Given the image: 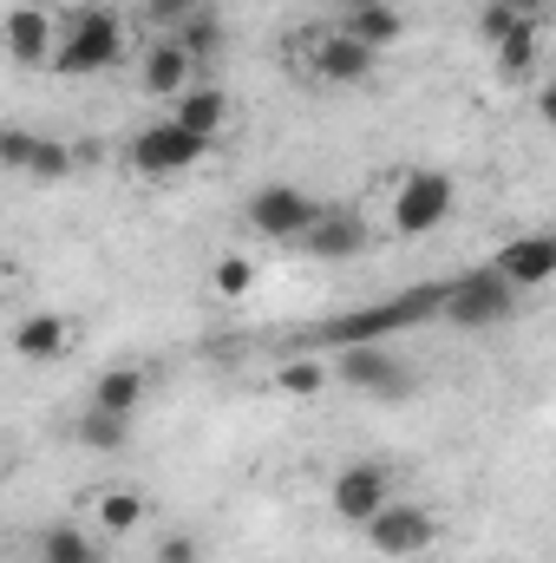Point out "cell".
Returning a JSON list of instances; mask_svg holds the SVG:
<instances>
[{"label":"cell","instance_id":"1","mask_svg":"<svg viewBox=\"0 0 556 563\" xmlns=\"http://www.w3.org/2000/svg\"><path fill=\"white\" fill-rule=\"evenodd\" d=\"M288 66H294V79H314V86H367L380 73V53L327 20V26H301L288 40Z\"/></svg>","mask_w":556,"mask_h":563},{"label":"cell","instance_id":"2","mask_svg":"<svg viewBox=\"0 0 556 563\" xmlns=\"http://www.w3.org/2000/svg\"><path fill=\"white\" fill-rule=\"evenodd\" d=\"M119 59H125V20L105 0L73 7L66 33H59V53H53V73L59 79H92V73H112Z\"/></svg>","mask_w":556,"mask_h":563},{"label":"cell","instance_id":"3","mask_svg":"<svg viewBox=\"0 0 556 563\" xmlns=\"http://www.w3.org/2000/svg\"><path fill=\"white\" fill-rule=\"evenodd\" d=\"M511 308H518V288L498 276L491 263L485 269H465V276L438 282V314L452 321V328H498V321H511Z\"/></svg>","mask_w":556,"mask_h":563},{"label":"cell","instance_id":"4","mask_svg":"<svg viewBox=\"0 0 556 563\" xmlns=\"http://www.w3.org/2000/svg\"><path fill=\"white\" fill-rule=\"evenodd\" d=\"M203 157H210V139H197L177 119H157V125H144L138 139L125 144V164H132V177H144V184H170V177L197 170Z\"/></svg>","mask_w":556,"mask_h":563},{"label":"cell","instance_id":"5","mask_svg":"<svg viewBox=\"0 0 556 563\" xmlns=\"http://www.w3.org/2000/svg\"><path fill=\"white\" fill-rule=\"evenodd\" d=\"M360 538H367L374 558H387V563L425 558V551L438 544V511H425L413 498H393V505H380V511L360 525Z\"/></svg>","mask_w":556,"mask_h":563},{"label":"cell","instance_id":"6","mask_svg":"<svg viewBox=\"0 0 556 563\" xmlns=\"http://www.w3.org/2000/svg\"><path fill=\"white\" fill-rule=\"evenodd\" d=\"M321 210H327V203H314L301 184H263V190L243 203V217H249V230H256L263 243H301V236L321 223Z\"/></svg>","mask_w":556,"mask_h":563},{"label":"cell","instance_id":"7","mask_svg":"<svg viewBox=\"0 0 556 563\" xmlns=\"http://www.w3.org/2000/svg\"><path fill=\"white\" fill-rule=\"evenodd\" d=\"M452 210H458V184H452L445 170H407L400 190H393L387 223H393V236H425V230H438Z\"/></svg>","mask_w":556,"mask_h":563},{"label":"cell","instance_id":"8","mask_svg":"<svg viewBox=\"0 0 556 563\" xmlns=\"http://www.w3.org/2000/svg\"><path fill=\"white\" fill-rule=\"evenodd\" d=\"M190 86H203V66L197 53L177 40V33H151V46L138 53V92L157 106H177Z\"/></svg>","mask_w":556,"mask_h":563},{"label":"cell","instance_id":"9","mask_svg":"<svg viewBox=\"0 0 556 563\" xmlns=\"http://www.w3.org/2000/svg\"><path fill=\"white\" fill-rule=\"evenodd\" d=\"M380 505H393V472L380 459H354V465H341L327 478V511L341 525H367Z\"/></svg>","mask_w":556,"mask_h":563},{"label":"cell","instance_id":"10","mask_svg":"<svg viewBox=\"0 0 556 563\" xmlns=\"http://www.w3.org/2000/svg\"><path fill=\"white\" fill-rule=\"evenodd\" d=\"M59 33H66V13H53L40 0H20L7 13V53H13V66H53Z\"/></svg>","mask_w":556,"mask_h":563},{"label":"cell","instance_id":"11","mask_svg":"<svg viewBox=\"0 0 556 563\" xmlns=\"http://www.w3.org/2000/svg\"><path fill=\"white\" fill-rule=\"evenodd\" d=\"M79 347V321L59 314V308H33L13 321V354L20 361H66Z\"/></svg>","mask_w":556,"mask_h":563},{"label":"cell","instance_id":"12","mask_svg":"<svg viewBox=\"0 0 556 563\" xmlns=\"http://www.w3.org/2000/svg\"><path fill=\"white\" fill-rule=\"evenodd\" d=\"M491 269L511 282L518 295H524V288H544V282H556V236L551 230H531V236L504 243V250L491 256Z\"/></svg>","mask_w":556,"mask_h":563},{"label":"cell","instance_id":"13","mask_svg":"<svg viewBox=\"0 0 556 563\" xmlns=\"http://www.w3.org/2000/svg\"><path fill=\"white\" fill-rule=\"evenodd\" d=\"M334 374H341L347 387H360V394H407V367H400L387 347H374V341H354V347H341Z\"/></svg>","mask_w":556,"mask_h":563},{"label":"cell","instance_id":"14","mask_svg":"<svg viewBox=\"0 0 556 563\" xmlns=\"http://www.w3.org/2000/svg\"><path fill=\"white\" fill-rule=\"evenodd\" d=\"M301 250L321 256V263H347V256L367 250V217H354V210H321V223L301 236Z\"/></svg>","mask_w":556,"mask_h":563},{"label":"cell","instance_id":"15","mask_svg":"<svg viewBox=\"0 0 556 563\" xmlns=\"http://www.w3.org/2000/svg\"><path fill=\"white\" fill-rule=\"evenodd\" d=\"M170 119H177V125H190L197 139H216V132L230 125V92H223L216 79H203V86H190V92L170 106Z\"/></svg>","mask_w":556,"mask_h":563},{"label":"cell","instance_id":"16","mask_svg":"<svg viewBox=\"0 0 556 563\" xmlns=\"http://www.w3.org/2000/svg\"><path fill=\"white\" fill-rule=\"evenodd\" d=\"M144 525V492L138 485H105L99 498H92V531L99 538H132Z\"/></svg>","mask_w":556,"mask_h":563},{"label":"cell","instance_id":"17","mask_svg":"<svg viewBox=\"0 0 556 563\" xmlns=\"http://www.w3.org/2000/svg\"><path fill=\"white\" fill-rule=\"evenodd\" d=\"M144 400H151V374L144 367H105L99 380H92V407H105V413H138Z\"/></svg>","mask_w":556,"mask_h":563},{"label":"cell","instance_id":"18","mask_svg":"<svg viewBox=\"0 0 556 563\" xmlns=\"http://www.w3.org/2000/svg\"><path fill=\"white\" fill-rule=\"evenodd\" d=\"M334 26H341V33H354V40H360V46H374V53H387V46L407 33V20H400V7H393V0H387V7H354V13H341Z\"/></svg>","mask_w":556,"mask_h":563},{"label":"cell","instance_id":"19","mask_svg":"<svg viewBox=\"0 0 556 563\" xmlns=\"http://www.w3.org/2000/svg\"><path fill=\"white\" fill-rule=\"evenodd\" d=\"M327 361H314V354H294V361H281L276 374H269V387H276L281 400H321L327 394Z\"/></svg>","mask_w":556,"mask_h":563},{"label":"cell","instance_id":"20","mask_svg":"<svg viewBox=\"0 0 556 563\" xmlns=\"http://www.w3.org/2000/svg\"><path fill=\"white\" fill-rule=\"evenodd\" d=\"M256 282H263V269H256L249 256H236V250L210 263V295H216V301H249Z\"/></svg>","mask_w":556,"mask_h":563},{"label":"cell","instance_id":"21","mask_svg":"<svg viewBox=\"0 0 556 563\" xmlns=\"http://www.w3.org/2000/svg\"><path fill=\"white\" fill-rule=\"evenodd\" d=\"M73 439H79L86 452H119V445L132 439V420H125V413H105V407H86L79 426H73Z\"/></svg>","mask_w":556,"mask_h":563},{"label":"cell","instance_id":"22","mask_svg":"<svg viewBox=\"0 0 556 563\" xmlns=\"http://www.w3.org/2000/svg\"><path fill=\"white\" fill-rule=\"evenodd\" d=\"M491 66H498V79L524 86V79L537 73V26H518L504 46H491Z\"/></svg>","mask_w":556,"mask_h":563},{"label":"cell","instance_id":"23","mask_svg":"<svg viewBox=\"0 0 556 563\" xmlns=\"http://www.w3.org/2000/svg\"><path fill=\"white\" fill-rule=\"evenodd\" d=\"M40 563H99V544L79 531V525H53L40 538Z\"/></svg>","mask_w":556,"mask_h":563},{"label":"cell","instance_id":"24","mask_svg":"<svg viewBox=\"0 0 556 563\" xmlns=\"http://www.w3.org/2000/svg\"><path fill=\"white\" fill-rule=\"evenodd\" d=\"M177 40H184V46L197 53V66L210 73V66H216V53H223V20H216V7H203L197 20H184V26H177Z\"/></svg>","mask_w":556,"mask_h":563},{"label":"cell","instance_id":"25","mask_svg":"<svg viewBox=\"0 0 556 563\" xmlns=\"http://www.w3.org/2000/svg\"><path fill=\"white\" fill-rule=\"evenodd\" d=\"M518 26H537V20H524L511 0H485V7H478V40H485V46H504Z\"/></svg>","mask_w":556,"mask_h":563},{"label":"cell","instance_id":"26","mask_svg":"<svg viewBox=\"0 0 556 563\" xmlns=\"http://www.w3.org/2000/svg\"><path fill=\"white\" fill-rule=\"evenodd\" d=\"M33 184H66L73 177V151L59 139H40V151H33V170H26Z\"/></svg>","mask_w":556,"mask_h":563},{"label":"cell","instance_id":"27","mask_svg":"<svg viewBox=\"0 0 556 563\" xmlns=\"http://www.w3.org/2000/svg\"><path fill=\"white\" fill-rule=\"evenodd\" d=\"M144 20H151V33H177L184 20H197L203 13V0H138Z\"/></svg>","mask_w":556,"mask_h":563},{"label":"cell","instance_id":"28","mask_svg":"<svg viewBox=\"0 0 556 563\" xmlns=\"http://www.w3.org/2000/svg\"><path fill=\"white\" fill-rule=\"evenodd\" d=\"M33 151H40V139H33L26 125H7V132H0V164H7L13 177H26V170H33Z\"/></svg>","mask_w":556,"mask_h":563},{"label":"cell","instance_id":"29","mask_svg":"<svg viewBox=\"0 0 556 563\" xmlns=\"http://www.w3.org/2000/svg\"><path fill=\"white\" fill-rule=\"evenodd\" d=\"M157 563H197V544L190 538H164L157 544Z\"/></svg>","mask_w":556,"mask_h":563},{"label":"cell","instance_id":"30","mask_svg":"<svg viewBox=\"0 0 556 563\" xmlns=\"http://www.w3.org/2000/svg\"><path fill=\"white\" fill-rule=\"evenodd\" d=\"M537 119L556 132V73H544V86H537Z\"/></svg>","mask_w":556,"mask_h":563},{"label":"cell","instance_id":"31","mask_svg":"<svg viewBox=\"0 0 556 563\" xmlns=\"http://www.w3.org/2000/svg\"><path fill=\"white\" fill-rule=\"evenodd\" d=\"M511 7H518L524 20H537V26H544V20H551V7H556V0H511Z\"/></svg>","mask_w":556,"mask_h":563},{"label":"cell","instance_id":"32","mask_svg":"<svg viewBox=\"0 0 556 563\" xmlns=\"http://www.w3.org/2000/svg\"><path fill=\"white\" fill-rule=\"evenodd\" d=\"M354 7H387V0H341V13H354Z\"/></svg>","mask_w":556,"mask_h":563},{"label":"cell","instance_id":"33","mask_svg":"<svg viewBox=\"0 0 556 563\" xmlns=\"http://www.w3.org/2000/svg\"><path fill=\"white\" fill-rule=\"evenodd\" d=\"M105 7H119V0H105Z\"/></svg>","mask_w":556,"mask_h":563}]
</instances>
